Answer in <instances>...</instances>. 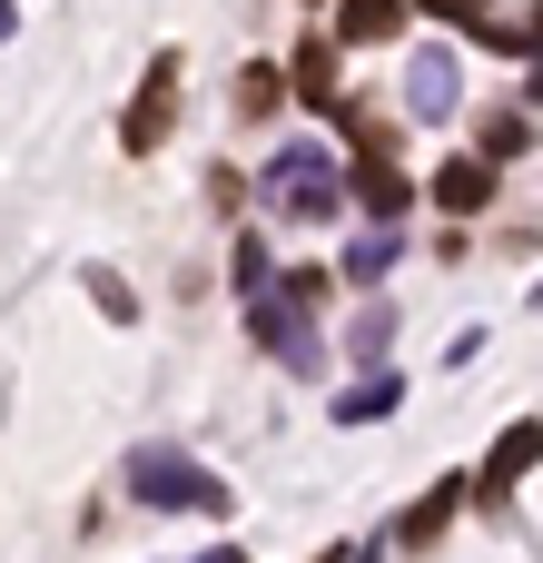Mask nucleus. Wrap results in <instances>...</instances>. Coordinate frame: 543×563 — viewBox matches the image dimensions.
Wrapping results in <instances>:
<instances>
[{"label": "nucleus", "instance_id": "nucleus-1", "mask_svg": "<svg viewBox=\"0 0 543 563\" xmlns=\"http://www.w3.org/2000/svg\"><path fill=\"white\" fill-rule=\"evenodd\" d=\"M257 188H267V208H277V218H336V208H346V168H336L317 139H287V148L267 158V178H257Z\"/></svg>", "mask_w": 543, "mask_h": 563}, {"label": "nucleus", "instance_id": "nucleus-2", "mask_svg": "<svg viewBox=\"0 0 543 563\" xmlns=\"http://www.w3.org/2000/svg\"><path fill=\"white\" fill-rule=\"evenodd\" d=\"M317 297H326L317 277H297L287 297H267V287L247 297V336H257L267 356H287L297 376H307V366H326V346H317V327H307V307H317Z\"/></svg>", "mask_w": 543, "mask_h": 563}, {"label": "nucleus", "instance_id": "nucleus-3", "mask_svg": "<svg viewBox=\"0 0 543 563\" xmlns=\"http://www.w3.org/2000/svg\"><path fill=\"white\" fill-rule=\"evenodd\" d=\"M129 495L138 505H198V515H228V485L208 465H188L178 445H138L129 455Z\"/></svg>", "mask_w": 543, "mask_h": 563}, {"label": "nucleus", "instance_id": "nucleus-4", "mask_svg": "<svg viewBox=\"0 0 543 563\" xmlns=\"http://www.w3.org/2000/svg\"><path fill=\"white\" fill-rule=\"evenodd\" d=\"M455 99H465L455 49H415V69H406V109H415V119H455Z\"/></svg>", "mask_w": 543, "mask_h": 563}, {"label": "nucleus", "instance_id": "nucleus-5", "mask_svg": "<svg viewBox=\"0 0 543 563\" xmlns=\"http://www.w3.org/2000/svg\"><path fill=\"white\" fill-rule=\"evenodd\" d=\"M168 99H178V59H158V69H148V89H138V109H129V129H119V139H129V158H148V148L168 139Z\"/></svg>", "mask_w": 543, "mask_h": 563}, {"label": "nucleus", "instance_id": "nucleus-6", "mask_svg": "<svg viewBox=\"0 0 543 563\" xmlns=\"http://www.w3.org/2000/svg\"><path fill=\"white\" fill-rule=\"evenodd\" d=\"M396 257H406V238H396V228H366V238L346 247V277H356V287H376V277H386Z\"/></svg>", "mask_w": 543, "mask_h": 563}, {"label": "nucleus", "instance_id": "nucleus-7", "mask_svg": "<svg viewBox=\"0 0 543 563\" xmlns=\"http://www.w3.org/2000/svg\"><path fill=\"white\" fill-rule=\"evenodd\" d=\"M435 198H445V208H485V198H495V168H485V158H455V168L435 178Z\"/></svg>", "mask_w": 543, "mask_h": 563}, {"label": "nucleus", "instance_id": "nucleus-8", "mask_svg": "<svg viewBox=\"0 0 543 563\" xmlns=\"http://www.w3.org/2000/svg\"><path fill=\"white\" fill-rule=\"evenodd\" d=\"M396 396H406L396 376H366V386H346V396H336V426H376V416H386Z\"/></svg>", "mask_w": 543, "mask_h": 563}, {"label": "nucleus", "instance_id": "nucleus-9", "mask_svg": "<svg viewBox=\"0 0 543 563\" xmlns=\"http://www.w3.org/2000/svg\"><path fill=\"white\" fill-rule=\"evenodd\" d=\"M524 139H534V119H524V109H495V119H485V168L524 158Z\"/></svg>", "mask_w": 543, "mask_h": 563}, {"label": "nucleus", "instance_id": "nucleus-10", "mask_svg": "<svg viewBox=\"0 0 543 563\" xmlns=\"http://www.w3.org/2000/svg\"><path fill=\"white\" fill-rule=\"evenodd\" d=\"M524 465H534V426H514V435L495 445V465H485V495H505V485H514Z\"/></svg>", "mask_w": 543, "mask_h": 563}, {"label": "nucleus", "instance_id": "nucleus-11", "mask_svg": "<svg viewBox=\"0 0 543 563\" xmlns=\"http://www.w3.org/2000/svg\"><path fill=\"white\" fill-rule=\"evenodd\" d=\"M396 20H406L396 0H346V20H336V30H346V40H396Z\"/></svg>", "mask_w": 543, "mask_h": 563}, {"label": "nucleus", "instance_id": "nucleus-12", "mask_svg": "<svg viewBox=\"0 0 543 563\" xmlns=\"http://www.w3.org/2000/svg\"><path fill=\"white\" fill-rule=\"evenodd\" d=\"M445 515H455V485H445V495H425V505L406 515V544H435V534H445Z\"/></svg>", "mask_w": 543, "mask_h": 563}, {"label": "nucleus", "instance_id": "nucleus-13", "mask_svg": "<svg viewBox=\"0 0 543 563\" xmlns=\"http://www.w3.org/2000/svg\"><path fill=\"white\" fill-rule=\"evenodd\" d=\"M346 346H356V356H386V346H396V317H386V307H366V317H356V336H346Z\"/></svg>", "mask_w": 543, "mask_h": 563}, {"label": "nucleus", "instance_id": "nucleus-14", "mask_svg": "<svg viewBox=\"0 0 543 563\" xmlns=\"http://www.w3.org/2000/svg\"><path fill=\"white\" fill-rule=\"evenodd\" d=\"M366 208L396 218V208H406V178H396V168H366Z\"/></svg>", "mask_w": 543, "mask_h": 563}, {"label": "nucleus", "instance_id": "nucleus-15", "mask_svg": "<svg viewBox=\"0 0 543 563\" xmlns=\"http://www.w3.org/2000/svg\"><path fill=\"white\" fill-rule=\"evenodd\" d=\"M297 79H307V99H317V109H336V79H326V49H307V59H297Z\"/></svg>", "mask_w": 543, "mask_h": 563}, {"label": "nucleus", "instance_id": "nucleus-16", "mask_svg": "<svg viewBox=\"0 0 543 563\" xmlns=\"http://www.w3.org/2000/svg\"><path fill=\"white\" fill-rule=\"evenodd\" d=\"M208 563H247V554H228V544H218V554H208Z\"/></svg>", "mask_w": 543, "mask_h": 563}, {"label": "nucleus", "instance_id": "nucleus-17", "mask_svg": "<svg viewBox=\"0 0 543 563\" xmlns=\"http://www.w3.org/2000/svg\"><path fill=\"white\" fill-rule=\"evenodd\" d=\"M0 40H10V0H0Z\"/></svg>", "mask_w": 543, "mask_h": 563}]
</instances>
